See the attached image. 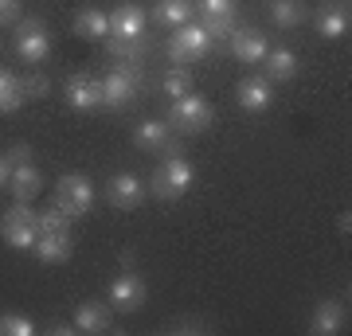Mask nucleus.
Instances as JSON below:
<instances>
[{
  "label": "nucleus",
  "mask_w": 352,
  "mask_h": 336,
  "mask_svg": "<svg viewBox=\"0 0 352 336\" xmlns=\"http://www.w3.org/2000/svg\"><path fill=\"white\" fill-rule=\"evenodd\" d=\"M192 184H196L192 161H184L180 153H173L168 161L157 164V172H153V180H149V192L157 199H180V196H188Z\"/></svg>",
  "instance_id": "nucleus-1"
},
{
  "label": "nucleus",
  "mask_w": 352,
  "mask_h": 336,
  "mask_svg": "<svg viewBox=\"0 0 352 336\" xmlns=\"http://www.w3.org/2000/svg\"><path fill=\"white\" fill-rule=\"evenodd\" d=\"M212 117H215V110L204 94H184V98H173L164 122L173 125L176 133H204L212 125Z\"/></svg>",
  "instance_id": "nucleus-2"
},
{
  "label": "nucleus",
  "mask_w": 352,
  "mask_h": 336,
  "mask_svg": "<svg viewBox=\"0 0 352 336\" xmlns=\"http://www.w3.org/2000/svg\"><path fill=\"white\" fill-rule=\"evenodd\" d=\"M212 51V36L204 32L200 24H180V27H173V36H168V43H164V55L176 63V67H188V63H196V59H204Z\"/></svg>",
  "instance_id": "nucleus-3"
},
{
  "label": "nucleus",
  "mask_w": 352,
  "mask_h": 336,
  "mask_svg": "<svg viewBox=\"0 0 352 336\" xmlns=\"http://www.w3.org/2000/svg\"><path fill=\"white\" fill-rule=\"evenodd\" d=\"M8 161H12V172H8V192H12V199L32 203V199L39 196V188H43V176H39V168L32 164V149H28V145H12Z\"/></svg>",
  "instance_id": "nucleus-4"
},
{
  "label": "nucleus",
  "mask_w": 352,
  "mask_h": 336,
  "mask_svg": "<svg viewBox=\"0 0 352 336\" xmlns=\"http://www.w3.org/2000/svg\"><path fill=\"white\" fill-rule=\"evenodd\" d=\"M138 78H141L138 63L106 71L102 75V106L106 110H126V106H133V98H138Z\"/></svg>",
  "instance_id": "nucleus-5"
},
{
  "label": "nucleus",
  "mask_w": 352,
  "mask_h": 336,
  "mask_svg": "<svg viewBox=\"0 0 352 336\" xmlns=\"http://www.w3.org/2000/svg\"><path fill=\"white\" fill-rule=\"evenodd\" d=\"M55 208L71 219H82V215L94 208V184H90L87 176H59V184H55Z\"/></svg>",
  "instance_id": "nucleus-6"
},
{
  "label": "nucleus",
  "mask_w": 352,
  "mask_h": 336,
  "mask_svg": "<svg viewBox=\"0 0 352 336\" xmlns=\"http://www.w3.org/2000/svg\"><path fill=\"white\" fill-rule=\"evenodd\" d=\"M106 305H110L113 313H138L141 305H145V282H141V274H133V270H122V274L110 282V289H106Z\"/></svg>",
  "instance_id": "nucleus-7"
},
{
  "label": "nucleus",
  "mask_w": 352,
  "mask_h": 336,
  "mask_svg": "<svg viewBox=\"0 0 352 336\" xmlns=\"http://www.w3.org/2000/svg\"><path fill=\"white\" fill-rule=\"evenodd\" d=\"M16 55L24 63H32V67L51 55V36L43 20H20L16 24Z\"/></svg>",
  "instance_id": "nucleus-8"
},
{
  "label": "nucleus",
  "mask_w": 352,
  "mask_h": 336,
  "mask_svg": "<svg viewBox=\"0 0 352 336\" xmlns=\"http://www.w3.org/2000/svg\"><path fill=\"white\" fill-rule=\"evenodd\" d=\"M145 196H149V188H145V180H141L138 172H113L110 180H106V199H110V208H118V212L141 208Z\"/></svg>",
  "instance_id": "nucleus-9"
},
{
  "label": "nucleus",
  "mask_w": 352,
  "mask_h": 336,
  "mask_svg": "<svg viewBox=\"0 0 352 336\" xmlns=\"http://www.w3.org/2000/svg\"><path fill=\"white\" fill-rule=\"evenodd\" d=\"M63 102L71 106V110H78V113L98 110V106H102V78L87 75V71L71 75V78H67V87H63Z\"/></svg>",
  "instance_id": "nucleus-10"
},
{
  "label": "nucleus",
  "mask_w": 352,
  "mask_h": 336,
  "mask_svg": "<svg viewBox=\"0 0 352 336\" xmlns=\"http://www.w3.org/2000/svg\"><path fill=\"white\" fill-rule=\"evenodd\" d=\"M133 145L141 153H180L176 145V129L168 122H138L133 125Z\"/></svg>",
  "instance_id": "nucleus-11"
},
{
  "label": "nucleus",
  "mask_w": 352,
  "mask_h": 336,
  "mask_svg": "<svg viewBox=\"0 0 352 336\" xmlns=\"http://www.w3.org/2000/svg\"><path fill=\"white\" fill-rule=\"evenodd\" d=\"M71 324H75V333H82V336L110 333L113 328V309L106 305V301H78L75 313H71Z\"/></svg>",
  "instance_id": "nucleus-12"
},
{
  "label": "nucleus",
  "mask_w": 352,
  "mask_h": 336,
  "mask_svg": "<svg viewBox=\"0 0 352 336\" xmlns=\"http://www.w3.org/2000/svg\"><path fill=\"white\" fill-rule=\"evenodd\" d=\"M235 102H239V110H247V113L270 110V102H274V82L266 75H247L239 87H235Z\"/></svg>",
  "instance_id": "nucleus-13"
},
{
  "label": "nucleus",
  "mask_w": 352,
  "mask_h": 336,
  "mask_svg": "<svg viewBox=\"0 0 352 336\" xmlns=\"http://www.w3.org/2000/svg\"><path fill=\"white\" fill-rule=\"evenodd\" d=\"M110 36L118 39H141L145 36V8L133 0H122L118 8H110Z\"/></svg>",
  "instance_id": "nucleus-14"
},
{
  "label": "nucleus",
  "mask_w": 352,
  "mask_h": 336,
  "mask_svg": "<svg viewBox=\"0 0 352 336\" xmlns=\"http://www.w3.org/2000/svg\"><path fill=\"white\" fill-rule=\"evenodd\" d=\"M227 47H231V55L239 63H263L270 43H266V32H258V27H235L227 36Z\"/></svg>",
  "instance_id": "nucleus-15"
},
{
  "label": "nucleus",
  "mask_w": 352,
  "mask_h": 336,
  "mask_svg": "<svg viewBox=\"0 0 352 336\" xmlns=\"http://www.w3.org/2000/svg\"><path fill=\"white\" fill-rule=\"evenodd\" d=\"M344 324H349L344 301L329 298V301H321V305L314 309V317H309V333L314 336H337V333H344Z\"/></svg>",
  "instance_id": "nucleus-16"
},
{
  "label": "nucleus",
  "mask_w": 352,
  "mask_h": 336,
  "mask_svg": "<svg viewBox=\"0 0 352 336\" xmlns=\"http://www.w3.org/2000/svg\"><path fill=\"white\" fill-rule=\"evenodd\" d=\"M32 254H36L39 262H47V266H63V262L71 258V235H67V231H39Z\"/></svg>",
  "instance_id": "nucleus-17"
},
{
  "label": "nucleus",
  "mask_w": 352,
  "mask_h": 336,
  "mask_svg": "<svg viewBox=\"0 0 352 336\" xmlns=\"http://www.w3.org/2000/svg\"><path fill=\"white\" fill-rule=\"evenodd\" d=\"M263 75L270 82H289V78L298 75V55L289 47H278V51H266L263 59Z\"/></svg>",
  "instance_id": "nucleus-18"
},
{
  "label": "nucleus",
  "mask_w": 352,
  "mask_h": 336,
  "mask_svg": "<svg viewBox=\"0 0 352 336\" xmlns=\"http://www.w3.org/2000/svg\"><path fill=\"white\" fill-rule=\"evenodd\" d=\"M192 12H196V0H157V8H153V20L161 27H180V24H188Z\"/></svg>",
  "instance_id": "nucleus-19"
},
{
  "label": "nucleus",
  "mask_w": 352,
  "mask_h": 336,
  "mask_svg": "<svg viewBox=\"0 0 352 336\" xmlns=\"http://www.w3.org/2000/svg\"><path fill=\"white\" fill-rule=\"evenodd\" d=\"M349 8H340V4H325L321 12H317V32L325 39H340V36H349Z\"/></svg>",
  "instance_id": "nucleus-20"
},
{
  "label": "nucleus",
  "mask_w": 352,
  "mask_h": 336,
  "mask_svg": "<svg viewBox=\"0 0 352 336\" xmlns=\"http://www.w3.org/2000/svg\"><path fill=\"white\" fill-rule=\"evenodd\" d=\"M75 36L78 39H106L110 36V16L102 8H82L75 16Z\"/></svg>",
  "instance_id": "nucleus-21"
},
{
  "label": "nucleus",
  "mask_w": 352,
  "mask_h": 336,
  "mask_svg": "<svg viewBox=\"0 0 352 336\" xmlns=\"http://www.w3.org/2000/svg\"><path fill=\"white\" fill-rule=\"evenodd\" d=\"M0 238L8 243L12 250H36V238H39V223H0Z\"/></svg>",
  "instance_id": "nucleus-22"
},
{
  "label": "nucleus",
  "mask_w": 352,
  "mask_h": 336,
  "mask_svg": "<svg viewBox=\"0 0 352 336\" xmlns=\"http://www.w3.org/2000/svg\"><path fill=\"white\" fill-rule=\"evenodd\" d=\"M20 106H24V78L0 67V113H16Z\"/></svg>",
  "instance_id": "nucleus-23"
},
{
  "label": "nucleus",
  "mask_w": 352,
  "mask_h": 336,
  "mask_svg": "<svg viewBox=\"0 0 352 336\" xmlns=\"http://www.w3.org/2000/svg\"><path fill=\"white\" fill-rule=\"evenodd\" d=\"M270 20L282 32H289V27H298L305 20V4L302 0H270Z\"/></svg>",
  "instance_id": "nucleus-24"
},
{
  "label": "nucleus",
  "mask_w": 352,
  "mask_h": 336,
  "mask_svg": "<svg viewBox=\"0 0 352 336\" xmlns=\"http://www.w3.org/2000/svg\"><path fill=\"white\" fill-rule=\"evenodd\" d=\"M106 55L113 63H138L145 55V43L141 39H118V36H106Z\"/></svg>",
  "instance_id": "nucleus-25"
},
{
  "label": "nucleus",
  "mask_w": 352,
  "mask_h": 336,
  "mask_svg": "<svg viewBox=\"0 0 352 336\" xmlns=\"http://www.w3.org/2000/svg\"><path fill=\"white\" fill-rule=\"evenodd\" d=\"M161 90L168 94V98H184V94H192V71L188 67H173V71L161 78Z\"/></svg>",
  "instance_id": "nucleus-26"
},
{
  "label": "nucleus",
  "mask_w": 352,
  "mask_h": 336,
  "mask_svg": "<svg viewBox=\"0 0 352 336\" xmlns=\"http://www.w3.org/2000/svg\"><path fill=\"white\" fill-rule=\"evenodd\" d=\"M36 321L24 313H0V336H36Z\"/></svg>",
  "instance_id": "nucleus-27"
},
{
  "label": "nucleus",
  "mask_w": 352,
  "mask_h": 336,
  "mask_svg": "<svg viewBox=\"0 0 352 336\" xmlns=\"http://www.w3.org/2000/svg\"><path fill=\"white\" fill-rule=\"evenodd\" d=\"M196 12L208 20H223V16H235V0H196Z\"/></svg>",
  "instance_id": "nucleus-28"
},
{
  "label": "nucleus",
  "mask_w": 352,
  "mask_h": 336,
  "mask_svg": "<svg viewBox=\"0 0 352 336\" xmlns=\"http://www.w3.org/2000/svg\"><path fill=\"white\" fill-rule=\"evenodd\" d=\"M36 223H39V231H67V227H71V215H63L55 203H51L47 212L36 215Z\"/></svg>",
  "instance_id": "nucleus-29"
},
{
  "label": "nucleus",
  "mask_w": 352,
  "mask_h": 336,
  "mask_svg": "<svg viewBox=\"0 0 352 336\" xmlns=\"http://www.w3.org/2000/svg\"><path fill=\"white\" fill-rule=\"evenodd\" d=\"M200 27L212 39H227L231 32H235V16H223V20H208V16H200Z\"/></svg>",
  "instance_id": "nucleus-30"
},
{
  "label": "nucleus",
  "mask_w": 352,
  "mask_h": 336,
  "mask_svg": "<svg viewBox=\"0 0 352 336\" xmlns=\"http://www.w3.org/2000/svg\"><path fill=\"white\" fill-rule=\"evenodd\" d=\"M36 215L39 212H32V203H20V199H16L12 208L4 212V223H36Z\"/></svg>",
  "instance_id": "nucleus-31"
},
{
  "label": "nucleus",
  "mask_w": 352,
  "mask_h": 336,
  "mask_svg": "<svg viewBox=\"0 0 352 336\" xmlns=\"http://www.w3.org/2000/svg\"><path fill=\"white\" fill-rule=\"evenodd\" d=\"M47 90H51V82L43 75H28L24 78V98H47Z\"/></svg>",
  "instance_id": "nucleus-32"
},
{
  "label": "nucleus",
  "mask_w": 352,
  "mask_h": 336,
  "mask_svg": "<svg viewBox=\"0 0 352 336\" xmlns=\"http://www.w3.org/2000/svg\"><path fill=\"white\" fill-rule=\"evenodd\" d=\"M20 24V0H0V27Z\"/></svg>",
  "instance_id": "nucleus-33"
},
{
  "label": "nucleus",
  "mask_w": 352,
  "mask_h": 336,
  "mask_svg": "<svg viewBox=\"0 0 352 336\" xmlns=\"http://www.w3.org/2000/svg\"><path fill=\"white\" fill-rule=\"evenodd\" d=\"M173 333H208L200 321H180V324H173Z\"/></svg>",
  "instance_id": "nucleus-34"
},
{
  "label": "nucleus",
  "mask_w": 352,
  "mask_h": 336,
  "mask_svg": "<svg viewBox=\"0 0 352 336\" xmlns=\"http://www.w3.org/2000/svg\"><path fill=\"white\" fill-rule=\"evenodd\" d=\"M47 333H51V336H71V333H75V324H63V321H51V324H47Z\"/></svg>",
  "instance_id": "nucleus-35"
},
{
  "label": "nucleus",
  "mask_w": 352,
  "mask_h": 336,
  "mask_svg": "<svg viewBox=\"0 0 352 336\" xmlns=\"http://www.w3.org/2000/svg\"><path fill=\"white\" fill-rule=\"evenodd\" d=\"M8 172H12V161L8 153H0V188H8Z\"/></svg>",
  "instance_id": "nucleus-36"
},
{
  "label": "nucleus",
  "mask_w": 352,
  "mask_h": 336,
  "mask_svg": "<svg viewBox=\"0 0 352 336\" xmlns=\"http://www.w3.org/2000/svg\"><path fill=\"white\" fill-rule=\"evenodd\" d=\"M337 231L349 238V231H352V215H349V212H340V215H337Z\"/></svg>",
  "instance_id": "nucleus-37"
},
{
  "label": "nucleus",
  "mask_w": 352,
  "mask_h": 336,
  "mask_svg": "<svg viewBox=\"0 0 352 336\" xmlns=\"http://www.w3.org/2000/svg\"><path fill=\"white\" fill-rule=\"evenodd\" d=\"M122 270H133V250H122Z\"/></svg>",
  "instance_id": "nucleus-38"
},
{
  "label": "nucleus",
  "mask_w": 352,
  "mask_h": 336,
  "mask_svg": "<svg viewBox=\"0 0 352 336\" xmlns=\"http://www.w3.org/2000/svg\"><path fill=\"white\" fill-rule=\"evenodd\" d=\"M325 4H340V8H349V0H325Z\"/></svg>",
  "instance_id": "nucleus-39"
}]
</instances>
